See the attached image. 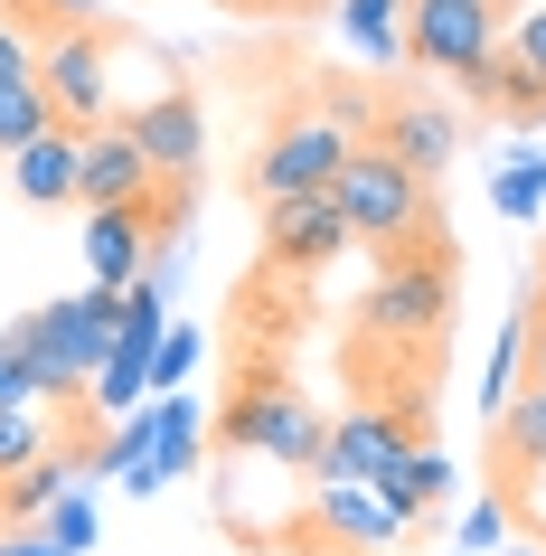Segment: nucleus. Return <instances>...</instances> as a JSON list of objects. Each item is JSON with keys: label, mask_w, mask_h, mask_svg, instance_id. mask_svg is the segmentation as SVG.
Listing matches in <instances>:
<instances>
[{"label": "nucleus", "mask_w": 546, "mask_h": 556, "mask_svg": "<svg viewBox=\"0 0 546 556\" xmlns=\"http://www.w3.org/2000/svg\"><path fill=\"white\" fill-rule=\"evenodd\" d=\"M114 321H123L114 293H104V283H86V293L48 302V312H20V321L0 330V350L20 358V378H29L38 406H86L94 368L114 358Z\"/></svg>", "instance_id": "obj_1"}, {"label": "nucleus", "mask_w": 546, "mask_h": 556, "mask_svg": "<svg viewBox=\"0 0 546 556\" xmlns=\"http://www.w3.org/2000/svg\"><path fill=\"white\" fill-rule=\"evenodd\" d=\"M330 199H340L348 236H358V245H377V255L443 245V227H433V179L405 170L386 142H348V161L330 170Z\"/></svg>", "instance_id": "obj_2"}, {"label": "nucleus", "mask_w": 546, "mask_h": 556, "mask_svg": "<svg viewBox=\"0 0 546 556\" xmlns=\"http://www.w3.org/2000/svg\"><path fill=\"white\" fill-rule=\"evenodd\" d=\"M453 293H461V255L453 245L386 255L377 283H368V302H358V330H368L377 350H433L443 321H453Z\"/></svg>", "instance_id": "obj_3"}, {"label": "nucleus", "mask_w": 546, "mask_h": 556, "mask_svg": "<svg viewBox=\"0 0 546 556\" xmlns=\"http://www.w3.org/2000/svg\"><path fill=\"white\" fill-rule=\"evenodd\" d=\"M320 434H330V415H320L283 368H255L245 396L227 406V443L236 453H264L274 471H320Z\"/></svg>", "instance_id": "obj_4"}, {"label": "nucleus", "mask_w": 546, "mask_h": 556, "mask_svg": "<svg viewBox=\"0 0 546 556\" xmlns=\"http://www.w3.org/2000/svg\"><path fill=\"white\" fill-rule=\"evenodd\" d=\"M405 538H415V519L377 481H312V509L292 519V556H386Z\"/></svg>", "instance_id": "obj_5"}, {"label": "nucleus", "mask_w": 546, "mask_h": 556, "mask_svg": "<svg viewBox=\"0 0 546 556\" xmlns=\"http://www.w3.org/2000/svg\"><path fill=\"white\" fill-rule=\"evenodd\" d=\"M499 29H509V10L499 0H405V66H424V76H471V66L499 58Z\"/></svg>", "instance_id": "obj_6"}, {"label": "nucleus", "mask_w": 546, "mask_h": 556, "mask_svg": "<svg viewBox=\"0 0 546 556\" xmlns=\"http://www.w3.org/2000/svg\"><path fill=\"white\" fill-rule=\"evenodd\" d=\"M104 66H114V38L94 29V20H66V29L38 38V94L58 104L66 132L114 123V104H104V94H114V76H104Z\"/></svg>", "instance_id": "obj_7"}, {"label": "nucleus", "mask_w": 546, "mask_h": 556, "mask_svg": "<svg viewBox=\"0 0 546 556\" xmlns=\"http://www.w3.org/2000/svg\"><path fill=\"white\" fill-rule=\"evenodd\" d=\"M424 443V406H348L330 415V434H320V471L312 481H386V471L405 463Z\"/></svg>", "instance_id": "obj_8"}, {"label": "nucleus", "mask_w": 546, "mask_h": 556, "mask_svg": "<svg viewBox=\"0 0 546 556\" xmlns=\"http://www.w3.org/2000/svg\"><path fill=\"white\" fill-rule=\"evenodd\" d=\"M348 161V132L330 114H283L274 132H264V151L245 161V189H255V207L264 199H302V189H330V170Z\"/></svg>", "instance_id": "obj_9"}, {"label": "nucleus", "mask_w": 546, "mask_h": 556, "mask_svg": "<svg viewBox=\"0 0 546 556\" xmlns=\"http://www.w3.org/2000/svg\"><path fill=\"white\" fill-rule=\"evenodd\" d=\"M340 245H358V236H348V217H340V199H330V189L264 199V274H274V283H312Z\"/></svg>", "instance_id": "obj_10"}, {"label": "nucleus", "mask_w": 546, "mask_h": 556, "mask_svg": "<svg viewBox=\"0 0 546 556\" xmlns=\"http://www.w3.org/2000/svg\"><path fill=\"white\" fill-rule=\"evenodd\" d=\"M142 189H161V170H151V151L114 123H94V132H76V207H123L142 199Z\"/></svg>", "instance_id": "obj_11"}, {"label": "nucleus", "mask_w": 546, "mask_h": 556, "mask_svg": "<svg viewBox=\"0 0 546 556\" xmlns=\"http://www.w3.org/2000/svg\"><path fill=\"white\" fill-rule=\"evenodd\" d=\"M368 142H386L405 170L443 179V170H453V151H461V123H453V104H433V94H396V104H377Z\"/></svg>", "instance_id": "obj_12"}, {"label": "nucleus", "mask_w": 546, "mask_h": 556, "mask_svg": "<svg viewBox=\"0 0 546 556\" xmlns=\"http://www.w3.org/2000/svg\"><path fill=\"white\" fill-rule=\"evenodd\" d=\"M123 132L151 151V170H161V179H199V161H207V114H199V94H151V104H132V114H123Z\"/></svg>", "instance_id": "obj_13"}, {"label": "nucleus", "mask_w": 546, "mask_h": 556, "mask_svg": "<svg viewBox=\"0 0 546 556\" xmlns=\"http://www.w3.org/2000/svg\"><path fill=\"white\" fill-rule=\"evenodd\" d=\"M76 471H86V463H76V453H58V443H48V453H29L20 471H0V528H38L66 491H76Z\"/></svg>", "instance_id": "obj_14"}, {"label": "nucleus", "mask_w": 546, "mask_h": 556, "mask_svg": "<svg viewBox=\"0 0 546 556\" xmlns=\"http://www.w3.org/2000/svg\"><path fill=\"white\" fill-rule=\"evenodd\" d=\"M10 189H20L29 207H76V132L48 123L38 142H20L10 151Z\"/></svg>", "instance_id": "obj_15"}, {"label": "nucleus", "mask_w": 546, "mask_h": 556, "mask_svg": "<svg viewBox=\"0 0 546 556\" xmlns=\"http://www.w3.org/2000/svg\"><path fill=\"white\" fill-rule=\"evenodd\" d=\"M490 463H499V481L546 471V396H537V387H528V396H509V406L490 415Z\"/></svg>", "instance_id": "obj_16"}, {"label": "nucleus", "mask_w": 546, "mask_h": 556, "mask_svg": "<svg viewBox=\"0 0 546 556\" xmlns=\"http://www.w3.org/2000/svg\"><path fill=\"white\" fill-rule=\"evenodd\" d=\"M377 491H386V500H396V509H405V519L424 528V509H433V500H443V491H453V463H443L433 443H415V453H405V463L386 471Z\"/></svg>", "instance_id": "obj_17"}, {"label": "nucleus", "mask_w": 546, "mask_h": 556, "mask_svg": "<svg viewBox=\"0 0 546 556\" xmlns=\"http://www.w3.org/2000/svg\"><path fill=\"white\" fill-rule=\"evenodd\" d=\"M48 123H58V104L38 94V76H0V161H10L20 142H38Z\"/></svg>", "instance_id": "obj_18"}, {"label": "nucleus", "mask_w": 546, "mask_h": 556, "mask_svg": "<svg viewBox=\"0 0 546 556\" xmlns=\"http://www.w3.org/2000/svg\"><path fill=\"white\" fill-rule=\"evenodd\" d=\"M340 29H348V48H368V58H405V0H348Z\"/></svg>", "instance_id": "obj_19"}, {"label": "nucleus", "mask_w": 546, "mask_h": 556, "mask_svg": "<svg viewBox=\"0 0 546 556\" xmlns=\"http://www.w3.org/2000/svg\"><path fill=\"white\" fill-rule=\"evenodd\" d=\"M499 58L546 94V10H509V29H499Z\"/></svg>", "instance_id": "obj_20"}, {"label": "nucleus", "mask_w": 546, "mask_h": 556, "mask_svg": "<svg viewBox=\"0 0 546 556\" xmlns=\"http://www.w3.org/2000/svg\"><path fill=\"white\" fill-rule=\"evenodd\" d=\"M537 199H546V161H537V151L490 179V207H499V217H537Z\"/></svg>", "instance_id": "obj_21"}, {"label": "nucleus", "mask_w": 546, "mask_h": 556, "mask_svg": "<svg viewBox=\"0 0 546 556\" xmlns=\"http://www.w3.org/2000/svg\"><path fill=\"white\" fill-rule=\"evenodd\" d=\"M29 453H48V425H38V406H0V471H20Z\"/></svg>", "instance_id": "obj_22"}, {"label": "nucleus", "mask_w": 546, "mask_h": 556, "mask_svg": "<svg viewBox=\"0 0 546 556\" xmlns=\"http://www.w3.org/2000/svg\"><path fill=\"white\" fill-rule=\"evenodd\" d=\"M199 350H207L199 330H161V350H151V396H161V387H179V378H189V368H199Z\"/></svg>", "instance_id": "obj_23"}, {"label": "nucleus", "mask_w": 546, "mask_h": 556, "mask_svg": "<svg viewBox=\"0 0 546 556\" xmlns=\"http://www.w3.org/2000/svg\"><path fill=\"white\" fill-rule=\"evenodd\" d=\"M38 528H48V538H58L66 556H76V547H94V500H86V491H66V500H58V509H48Z\"/></svg>", "instance_id": "obj_24"}, {"label": "nucleus", "mask_w": 546, "mask_h": 556, "mask_svg": "<svg viewBox=\"0 0 546 556\" xmlns=\"http://www.w3.org/2000/svg\"><path fill=\"white\" fill-rule=\"evenodd\" d=\"M0 20H20V29H66V20H94V0H0Z\"/></svg>", "instance_id": "obj_25"}, {"label": "nucleus", "mask_w": 546, "mask_h": 556, "mask_svg": "<svg viewBox=\"0 0 546 556\" xmlns=\"http://www.w3.org/2000/svg\"><path fill=\"white\" fill-rule=\"evenodd\" d=\"M0 76H38V29L0 20Z\"/></svg>", "instance_id": "obj_26"}, {"label": "nucleus", "mask_w": 546, "mask_h": 556, "mask_svg": "<svg viewBox=\"0 0 546 556\" xmlns=\"http://www.w3.org/2000/svg\"><path fill=\"white\" fill-rule=\"evenodd\" d=\"M499 528H509V509H499V500H481V509L461 519V538H471V547H499Z\"/></svg>", "instance_id": "obj_27"}, {"label": "nucleus", "mask_w": 546, "mask_h": 556, "mask_svg": "<svg viewBox=\"0 0 546 556\" xmlns=\"http://www.w3.org/2000/svg\"><path fill=\"white\" fill-rule=\"evenodd\" d=\"M0 556H66V547L48 538V528H10V538H0Z\"/></svg>", "instance_id": "obj_28"}, {"label": "nucleus", "mask_w": 546, "mask_h": 556, "mask_svg": "<svg viewBox=\"0 0 546 556\" xmlns=\"http://www.w3.org/2000/svg\"><path fill=\"white\" fill-rule=\"evenodd\" d=\"M217 10H255V20H302V10H320V0H217Z\"/></svg>", "instance_id": "obj_29"}, {"label": "nucleus", "mask_w": 546, "mask_h": 556, "mask_svg": "<svg viewBox=\"0 0 546 556\" xmlns=\"http://www.w3.org/2000/svg\"><path fill=\"white\" fill-rule=\"evenodd\" d=\"M0 406H38V396H29V378H20V358H10V350H0Z\"/></svg>", "instance_id": "obj_30"}, {"label": "nucleus", "mask_w": 546, "mask_h": 556, "mask_svg": "<svg viewBox=\"0 0 546 556\" xmlns=\"http://www.w3.org/2000/svg\"><path fill=\"white\" fill-rule=\"evenodd\" d=\"M528 387L546 396V330H537V321H528Z\"/></svg>", "instance_id": "obj_31"}, {"label": "nucleus", "mask_w": 546, "mask_h": 556, "mask_svg": "<svg viewBox=\"0 0 546 556\" xmlns=\"http://www.w3.org/2000/svg\"><path fill=\"white\" fill-rule=\"evenodd\" d=\"M528 321L546 330V264H537V293H528Z\"/></svg>", "instance_id": "obj_32"}, {"label": "nucleus", "mask_w": 546, "mask_h": 556, "mask_svg": "<svg viewBox=\"0 0 546 556\" xmlns=\"http://www.w3.org/2000/svg\"><path fill=\"white\" fill-rule=\"evenodd\" d=\"M499 10H528V0H499Z\"/></svg>", "instance_id": "obj_33"}]
</instances>
